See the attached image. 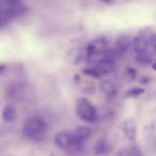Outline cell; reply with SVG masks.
Wrapping results in <instances>:
<instances>
[{"label": "cell", "mask_w": 156, "mask_h": 156, "mask_svg": "<svg viewBox=\"0 0 156 156\" xmlns=\"http://www.w3.org/2000/svg\"><path fill=\"white\" fill-rule=\"evenodd\" d=\"M149 41L148 43H149V44L153 47L154 49L155 48V35L154 34H152L150 35L149 37Z\"/></svg>", "instance_id": "19"}, {"label": "cell", "mask_w": 156, "mask_h": 156, "mask_svg": "<svg viewBox=\"0 0 156 156\" xmlns=\"http://www.w3.org/2000/svg\"><path fill=\"white\" fill-rule=\"evenodd\" d=\"M91 130L87 126H79L73 133V136L76 140L83 143L91 135Z\"/></svg>", "instance_id": "5"}, {"label": "cell", "mask_w": 156, "mask_h": 156, "mask_svg": "<svg viewBox=\"0 0 156 156\" xmlns=\"http://www.w3.org/2000/svg\"><path fill=\"white\" fill-rule=\"evenodd\" d=\"M125 71L126 73L132 78L134 79L137 76V71L136 70L131 66H126L125 68Z\"/></svg>", "instance_id": "18"}, {"label": "cell", "mask_w": 156, "mask_h": 156, "mask_svg": "<svg viewBox=\"0 0 156 156\" xmlns=\"http://www.w3.org/2000/svg\"><path fill=\"white\" fill-rule=\"evenodd\" d=\"M155 63H154V65H153V66H152V67H153V69H155Z\"/></svg>", "instance_id": "23"}, {"label": "cell", "mask_w": 156, "mask_h": 156, "mask_svg": "<svg viewBox=\"0 0 156 156\" xmlns=\"http://www.w3.org/2000/svg\"><path fill=\"white\" fill-rule=\"evenodd\" d=\"M76 112L77 116L84 121L93 122L97 119V112L95 107L86 98H79L77 99Z\"/></svg>", "instance_id": "2"}, {"label": "cell", "mask_w": 156, "mask_h": 156, "mask_svg": "<svg viewBox=\"0 0 156 156\" xmlns=\"http://www.w3.org/2000/svg\"><path fill=\"white\" fill-rule=\"evenodd\" d=\"M1 117L6 122H13L16 118V110L15 107L10 104L5 105L1 111Z\"/></svg>", "instance_id": "11"}, {"label": "cell", "mask_w": 156, "mask_h": 156, "mask_svg": "<svg viewBox=\"0 0 156 156\" xmlns=\"http://www.w3.org/2000/svg\"><path fill=\"white\" fill-rule=\"evenodd\" d=\"M54 143L59 147L75 152L81 149L82 145L77 143L74 139L73 135L68 132H60L54 136Z\"/></svg>", "instance_id": "3"}, {"label": "cell", "mask_w": 156, "mask_h": 156, "mask_svg": "<svg viewBox=\"0 0 156 156\" xmlns=\"http://www.w3.org/2000/svg\"><path fill=\"white\" fill-rule=\"evenodd\" d=\"M120 152L121 154H118L121 155H141L140 149L135 146H132L130 147H127L126 149H122Z\"/></svg>", "instance_id": "14"}, {"label": "cell", "mask_w": 156, "mask_h": 156, "mask_svg": "<svg viewBox=\"0 0 156 156\" xmlns=\"http://www.w3.org/2000/svg\"><path fill=\"white\" fill-rule=\"evenodd\" d=\"M110 149V144L104 139L99 140L96 144L94 152L96 154H104L108 152Z\"/></svg>", "instance_id": "12"}, {"label": "cell", "mask_w": 156, "mask_h": 156, "mask_svg": "<svg viewBox=\"0 0 156 156\" xmlns=\"http://www.w3.org/2000/svg\"><path fill=\"white\" fill-rule=\"evenodd\" d=\"M135 60L137 63L144 66L149 65L152 62V57L149 55L146 54V52L138 54L135 57Z\"/></svg>", "instance_id": "13"}, {"label": "cell", "mask_w": 156, "mask_h": 156, "mask_svg": "<svg viewBox=\"0 0 156 156\" xmlns=\"http://www.w3.org/2000/svg\"><path fill=\"white\" fill-rule=\"evenodd\" d=\"M131 44V40L128 35H122L119 36L116 41L115 49L121 54L127 51Z\"/></svg>", "instance_id": "10"}, {"label": "cell", "mask_w": 156, "mask_h": 156, "mask_svg": "<svg viewBox=\"0 0 156 156\" xmlns=\"http://www.w3.org/2000/svg\"><path fill=\"white\" fill-rule=\"evenodd\" d=\"M104 2H110V0H103Z\"/></svg>", "instance_id": "22"}, {"label": "cell", "mask_w": 156, "mask_h": 156, "mask_svg": "<svg viewBox=\"0 0 156 156\" xmlns=\"http://www.w3.org/2000/svg\"><path fill=\"white\" fill-rule=\"evenodd\" d=\"M83 73L87 75V76H89L90 77L98 79L99 78L101 77V74L100 73L97 71V69L96 68H87L85 69H83Z\"/></svg>", "instance_id": "17"}, {"label": "cell", "mask_w": 156, "mask_h": 156, "mask_svg": "<svg viewBox=\"0 0 156 156\" xmlns=\"http://www.w3.org/2000/svg\"><path fill=\"white\" fill-rule=\"evenodd\" d=\"M48 125L41 118L31 117L28 118L23 127V132L27 138L35 140H41L45 136Z\"/></svg>", "instance_id": "1"}, {"label": "cell", "mask_w": 156, "mask_h": 156, "mask_svg": "<svg viewBox=\"0 0 156 156\" xmlns=\"http://www.w3.org/2000/svg\"><path fill=\"white\" fill-rule=\"evenodd\" d=\"M144 92V90L140 87H134L126 93V96L129 97H136Z\"/></svg>", "instance_id": "16"}, {"label": "cell", "mask_w": 156, "mask_h": 156, "mask_svg": "<svg viewBox=\"0 0 156 156\" xmlns=\"http://www.w3.org/2000/svg\"><path fill=\"white\" fill-rule=\"evenodd\" d=\"M133 48L137 54L146 52L148 48V41L143 36H136L133 40Z\"/></svg>", "instance_id": "8"}, {"label": "cell", "mask_w": 156, "mask_h": 156, "mask_svg": "<svg viewBox=\"0 0 156 156\" xmlns=\"http://www.w3.org/2000/svg\"><path fill=\"white\" fill-rule=\"evenodd\" d=\"M100 74H108L112 73L115 69V63L114 61L102 58L99 60L95 68Z\"/></svg>", "instance_id": "4"}, {"label": "cell", "mask_w": 156, "mask_h": 156, "mask_svg": "<svg viewBox=\"0 0 156 156\" xmlns=\"http://www.w3.org/2000/svg\"><path fill=\"white\" fill-rule=\"evenodd\" d=\"M122 130L128 140L133 141L136 136V127L134 122L130 120L124 122L121 126Z\"/></svg>", "instance_id": "7"}, {"label": "cell", "mask_w": 156, "mask_h": 156, "mask_svg": "<svg viewBox=\"0 0 156 156\" xmlns=\"http://www.w3.org/2000/svg\"><path fill=\"white\" fill-rule=\"evenodd\" d=\"M22 0H0V6H8L12 7H21Z\"/></svg>", "instance_id": "15"}, {"label": "cell", "mask_w": 156, "mask_h": 156, "mask_svg": "<svg viewBox=\"0 0 156 156\" xmlns=\"http://www.w3.org/2000/svg\"><path fill=\"white\" fill-rule=\"evenodd\" d=\"M89 44L92 47L94 52V55L101 54H102V53L106 49L107 41L105 38L100 37L93 40L92 41L89 43Z\"/></svg>", "instance_id": "9"}, {"label": "cell", "mask_w": 156, "mask_h": 156, "mask_svg": "<svg viewBox=\"0 0 156 156\" xmlns=\"http://www.w3.org/2000/svg\"><path fill=\"white\" fill-rule=\"evenodd\" d=\"M149 78L147 77H143L141 79V82L143 83H147L149 82Z\"/></svg>", "instance_id": "21"}, {"label": "cell", "mask_w": 156, "mask_h": 156, "mask_svg": "<svg viewBox=\"0 0 156 156\" xmlns=\"http://www.w3.org/2000/svg\"><path fill=\"white\" fill-rule=\"evenodd\" d=\"M7 69V66L6 64L3 63H0V76L3 75Z\"/></svg>", "instance_id": "20"}, {"label": "cell", "mask_w": 156, "mask_h": 156, "mask_svg": "<svg viewBox=\"0 0 156 156\" xmlns=\"http://www.w3.org/2000/svg\"><path fill=\"white\" fill-rule=\"evenodd\" d=\"M100 91L107 97H113L117 93V90L114 84L109 80H104L99 85Z\"/></svg>", "instance_id": "6"}]
</instances>
